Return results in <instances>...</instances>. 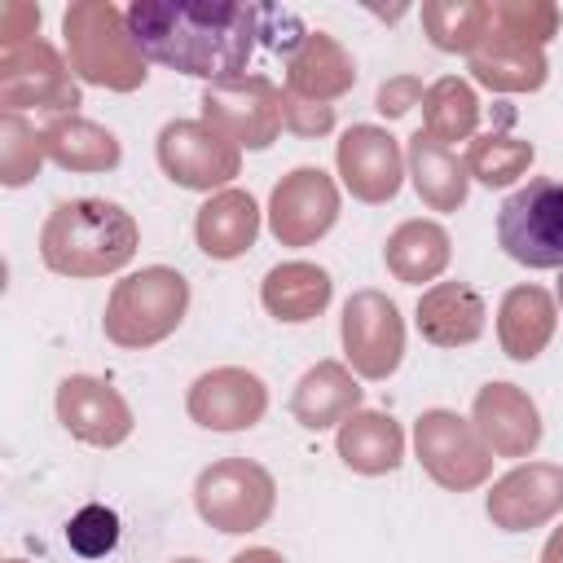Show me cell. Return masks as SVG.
<instances>
[{
  "mask_svg": "<svg viewBox=\"0 0 563 563\" xmlns=\"http://www.w3.org/2000/svg\"><path fill=\"white\" fill-rule=\"evenodd\" d=\"M559 303H563V277H559Z\"/></svg>",
  "mask_w": 563,
  "mask_h": 563,
  "instance_id": "cell-7",
  "label": "cell"
},
{
  "mask_svg": "<svg viewBox=\"0 0 563 563\" xmlns=\"http://www.w3.org/2000/svg\"><path fill=\"white\" fill-rule=\"evenodd\" d=\"M66 541H70L75 554L101 559V554L114 550V541H119V515L106 510V506H84V510L66 523Z\"/></svg>",
  "mask_w": 563,
  "mask_h": 563,
  "instance_id": "cell-6",
  "label": "cell"
},
{
  "mask_svg": "<svg viewBox=\"0 0 563 563\" xmlns=\"http://www.w3.org/2000/svg\"><path fill=\"white\" fill-rule=\"evenodd\" d=\"M198 238H202V251L207 255H238L255 238V202L246 194L220 198L216 207L202 211Z\"/></svg>",
  "mask_w": 563,
  "mask_h": 563,
  "instance_id": "cell-5",
  "label": "cell"
},
{
  "mask_svg": "<svg viewBox=\"0 0 563 563\" xmlns=\"http://www.w3.org/2000/svg\"><path fill=\"white\" fill-rule=\"evenodd\" d=\"M497 242L515 264L563 268V185L528 180L497 211Z\"/></svg>",
  "mask_w": 563,
  "mask_h": 563,
  "instance_id": "cell-3",
  "label": "cell"
},
{
  "mask_svg": "<svg viewBox=\"0 0 563 563\" xmlns=\"http://www.w3.org/2000/svg\"><path fill=\"white\" fill-rule=\"evenodd\" d=\"M132 44L180 75L233 79L251 62L260 35V9L246 4H194V0H136L128 13Z\"/></svg>",
  "mask_w": 563,
  "mask_h": 563,
  "instance_id": "cell-1",
  "label": "cell"
},
{
  "mask_svg": "<svg viewBox=\"0 0 563 563\" xmlns=\"http://www.w3.org/2000/svg\"><path fill=\"white\" fill-rule=\"evenodd\" d=\"M136 229L114 202L79 198L62 202L44 229V260L57 273H101L132 255Z\"/></svg>",
  "mask_w": 563,
  "mask_h": 563,
  "instance_id": "cell-2",
  "label": "cell"
},
{
  "mask_svg": "<svg viewBox=\"0 0 563 563\" xmlns=\"http://www.w3.org/2000/svg\"><path fill=\"white\" fill-rule=\"evenodd\" d=\"M339 163L347 172V185L361 198H391L396 194V145L391 136L374 132V128H352L339 145Z\"/></svg>",
  "mask_w": 563,
  "mask_h": 563,
  "instance_id": "cell-4",
  "label": "cell"
}]
</instances>
